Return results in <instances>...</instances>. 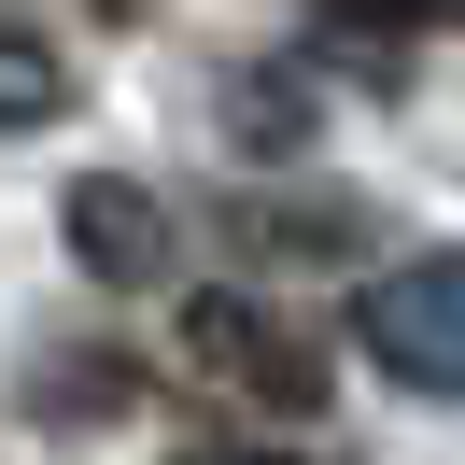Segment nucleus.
I'll return each instance as SVG.
<instances>
[{"instance_id": "4", "label": "nucleus", "mask_w": 465, "mask_h": 465, "mask_svg": "<svg viewBox=\"0 0 465 465\" xmlns=\"http://www.w3.org/2000/svg\"><path fill=\"white\" fill-rule=\"evenodd\" d=\"M43 114H71V57L29 43V29H0V127H43Z\"/></svg>"}, {"instance_id": "3", "label": "nucleus", "mask_w": 465, "mask_h": 465, "mask_svg": "<svg viewBox=\"0 0 465 465\" xmlns=\"http://www.w3.org/2000/svg\"><path fill=\"white\" fill-rule=\"evenodd\" d=\"M57 226H71V254H85L99 282H127V296H142V282H170V198H155V183H127V170H85Z\"/></svg>"}, {"instance_id": "5", "label": "nucleus", "mask_w": 465, "mask_h": 465, "mask_svg": "<svg viewBox=\"0 0 465 465\" xmlns=\"http://www.w3.org/2000/svg\"><path fill=\"white\" fill-rule=\"evenodd\" d=\"M183 465H268V451H183Z\"/></svg>"}, {"instance_id": "1", "label": "nucleus", "mask_w": 465, "mask_h": 465, "mask_svg": "<svg viewBox=\"0 0 465 465\" xmlns=\"http://www.w3.org/2000/svg\"><path fill=\"white\" fill-rule=\"evenodd\" d=\"M352 339H367V367H381V381H409V395H465V254L367 268Z\"/></svg>"}, {"instance_id": "2", "label": "nucleus", "mask_w": 465, "mask_h": 465, "mask_svg": "<svg viewBox=\"0 0 465 465\" xmlns=\"http://www.w3.org/2000/svg\"><path fill=\"white\" fill-rule=\"evenodd\" d=\"M183 367L226 381V395L268 409V423H311L324 409V352L296 339V324H268L254 296H198V311H183Z\"/></svg>"}]
</instances>
